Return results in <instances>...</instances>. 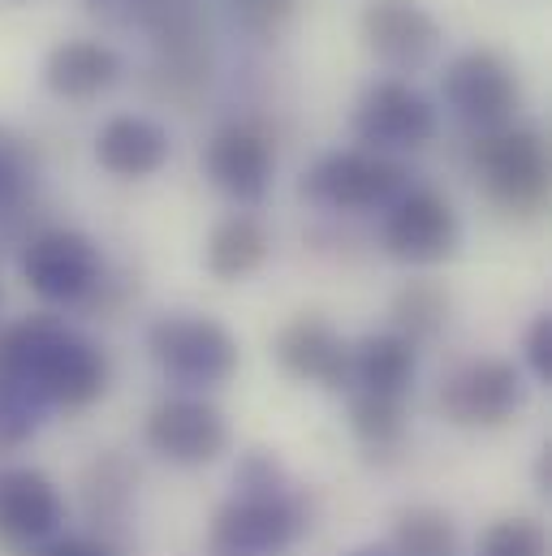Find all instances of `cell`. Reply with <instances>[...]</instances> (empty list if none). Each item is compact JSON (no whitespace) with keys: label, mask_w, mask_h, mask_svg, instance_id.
<instances>
[{"label":"cell","mask_w":552,"mask_h":556,"mask_svg":"<svg viewBox=\"0 0 552 556\" xmlns=\"http://www.w3.org/2000/svg\"><path fill=\"white\" fill-rule=\"evenodd\" d=\"M0 380L30 389L43 406L78 410L109 389V358L61 319L26 315L0 332Z\"/></svg>","instance_id":"cell-1"},{"label":"cell","mask_w":552,"mask_h":556,"mask_svg":"<svg viewBox=\"0 0 552 556\" xmlns=\"http://www.w3.org/2000/svg\"><path fill=\"white\" fill-rule=\"evenodd\" d=\"M475 177L488 203L505 216H540L549 203V147L531 126H501L471 142Z\"/></svg>","instance_id":"cell-2"},{"label":"cell","mask_w":552,"mask_h":556,"mask_svg":"<svg viewBox=\"0 0 552 556\" xmlns=\"http://www.w3.org/2000/svg\"><path fill=\"white\" fill-rule=\"evenodd\" d=\"M147 350L181 389H221L238 371V337L221 319L195 311L160 315L147 328Z\"/></svg>","instance_id":"cell-3"},{"label":"cell","mask_w":552,"mask_h":556,"mask_svg":"<svg viewBox=\"0 0 552 556\" xmlns=\"http://www.w3.org/2000/svg\"><path fill=\"white\" fill-rule=\"evenodd\" d=\"M411 190L406 168L393 155H376V151H328L319 155L298 194L315 207L328 212H372V207H389Z\"/></svg>","instance_id":"cell-4"},{"label":"cell","mask_w":552,"mask_h":556,"mask_svg":"<svg viewBox=\"0 0 552 556\" xmlns=\"http://www.w3.org/2000/svg\"><path fill=\"white\" fill-rule=\"evenodd\" d=\"M440 91H444L449 113L466 130H475V135L514 126L518 104H523L518 74H514V65L497 48H466V52H457L444 65Z\"/></svg>","instance_id":"cell-5"},{"label":"cell","mask_w":552,"mask_h":556,"mask_svg":"<svg viewBox=\"0 0 552 556\" xmlns=\"http://www.w3.org/2000/svg\"><path fill=\"white\" fill-rule=\"evenodd\" d=\"M22 280L52 306L91 302L104 285V255L78 229H43L22 247Z\"/></svg>","instance_id":"cell-6"},{"label":"cell","mask_w":552,"mask_h":556,"mask_svg":"<svg viewBox=\"0 0 552 556\" xmlns=\"http://www.w3.org/2000/svg\"><path fill=\"white\" fill-rule=\"evenodd\" d=\"M436 130H440L436 104L402 78L372 83L354 109V135L363 142V151H376V155L418 151L436 139Z\"/></svg>","instance_id":"cell-7"},{"label":"cell","mask_w":552,"mask_h":556,"mask_svg":"<svg viewBox=\"0 0 552 556\" xmlns=\"http://www.w3.org/2000/svg\"><path fill=\"white\" fill-rule=\"evenodd\" d=\"M380 238L393 260L414 264V268H431V264H444L457 255L462 220L444 194L418 186V190H406L398 203H389Z\"/></svg>","instance_id":"cell-8"},{"label":"cell","mask_w":552,"mask_h":556,"mask_svg":"<svg viewBox=\"0 0 552 556\" xmlns=\"http://www.w3.org/2000/svg\"><path fill=\"white\" fill-rule=\"evenodd\" d=\"M436 406L457 427H501L527 406V380L505 358H475L440 384Z\"/></svg>","instance_id":"cell-9"},{"label":"cell","mask_w":552,"mask_h":556,"mask_svg":"<svg viewBox=\"0 0 552 556\" xmlns=\"http://www.w3.org/2000/svg\"><path fill=\"white\" fill-rule=\"evenodd\" d=\"M359 26H363V43L372 48V56L398 74H414L431 65L444 43L436 13L418 0H372Z\"/></svg>","instance_id":"cell-10"},{"label":"cell","mask_w":552,"mask_h":556,"mask_svg":"<svg viewBox=\"0 0 552 556\" xmlns=\"http://www.w3.org/2000/svg\"><path fill=\"white\" fill-rule=\"evenodd\" d=\"M151 453L173 466H208L229 448V422L203 397H173L160 402L142 427Z\"/></svg>","instance_id":"cell-11"},{"label":"cell","mask_w":552,"mask_h":556,"mask_svg":"<svg viewBox=\"0 0 552 556\" xmlns=\"http://www.w3.org/2000/svg\"><path fill=\"white\" fill-rule=\"evenodd\" d=\"M203 168H208V177L221 194H229L234 203L255 207V203L268 199V186H273V139L264 130L247 126V122H234V126L212 135L208 151H203Z\"/></svg>","instance_id":"cell-12"},{"label":"cell","mask_w":552,"mask_h":556,"mask_svg":"<svg viewBox=\"0 0 552 556\" xmlns=\"http://www.w3.org/2000/svg\"><path fill=\"white\" fill-rule=\"evenodd\" d=\"M298 531H302V514L293 496H273V501L234 496L212 522V548L221 556H268L289 548Z\"/></svg>","instance_id":"cell-13"},{"label":"cell","mask_w":552,"mask_h":556,"mask_svg":"<svg viewBox=\"0 0 552 556\" xmlns=\"http://www.w3.org/2000/svg\"><path fill=\"white\" fill-rule=\"evenodd\" d=\"M273 354L276 363H280V371L293 376V380H311V384H324L333 393H341V384H346L350 341L324 315H298V319H289L276 332Z\"/></svg>","instance_id":"cell-14"},{"label":"cell","mask_w":552,"mask_h":556,"mask_svg":"<svg viewBox=\"0 0 552 556\" xmlns=\"http://www.w3.org/2000/svg\"><path fill=\"white\" fill-rule=\"evenodd\" d=\"M65 522V501L57 483L39 470L13 466L0 470V535L17 544H39L52 540Z\"/></svg>","instance_id":"cell-15"},{"label":"cell","mask_w":552,"mask_h":556,"mask_svg":"<svg viewBox=\"0 0 552 556\" xmlns=\"http://www.w3.org/2000/svg\"><path fill=\"white\" fill-rule=\"evenodd\" d=\"M414 371H418V350L398 332H372L350 345L346 354V384L341 393L354 397H402L411 393Z\"/></svg>","instance_id":"cell-16"},{"label":"cell","mask_w":552,"mask_h":556,"mask_svg":"<svg viewBox=\"0 0 552 556\" xmlns=\"http://www.w3.org/2000/svg\"><path fill=\"white\" fill-rule=\"evenodd\" d=\"M135 26L151 39L155 65H212L203 0H142Z\"/></svg>","instance_id":"cell-17"},{"label":"cell","mask_w":552,"mask_h":556,"mask_svg":"<svg viewBox=\"0 0 552 556\" xmlns=\"http://www.w3.org/2000/svg\"><path fill=\"white\" fill-rule=\"evenodd\" d=\"M122 74H126L122 52L100 39H61L43 56V87L61 100H96L113 91Z\"/></svg>","instance_id":"cell-18"},{"label":"cell","mask_w":552,"mask_h":556,"mask_svg":"<svg viewBox=\"0 0 552 556\" xmlns=\"http://www.w3.org/2000/svg\"><path fill=\"white\" fill-rule=\"evenodd\" d=\"M168 130L142 113H122L113 122L100 126L96 135V160L104 173L122 177V181H138V177H151L168 164Z\"/></svg>","instance_id":"cell-19"},{"label":"cell","mask_w":552,"mask_h":556,"mask_svg":"<svg viewBox=\"0 0 552 556\" xmlns=\"http://www.w3.org/2000/svg\"><path fill=\"white\" fill-rule=\"evenodd\" d=\"M268 247H273L268 242V229L255 216H247V212L225 216L212 229V238H208V273L216 280L251 277L268 260Z\"/></svg>","instance_id":"cell-20"},{"label":"cell","mask_w":552,"mask_h":556,"mask_svg":"<svg viewBox=\"0 0 552 556\" xmlns=\"http://www.w3.org/2000/svg\"><path fill=\"white\" fill-rule=\"evenodd\" d=\"M389 315H393V332L406 337L411 345L431 341L449 324V293L436 280H411V285H402L393 293Z\"/></svg>","instance_id":"cell-21"},{"label":"cell","mask_w":552,"mask_h":556,"mask_svg":"<svg viewBox=\"0 0 552 556\" xmlns=\"http://www.w3.org/2000/svg\"><path fill=\"white\" fill-rule=\"evenodd\" d=\"M393 556H453L457 553V527L440 509H406L389 540Z\"/></svg>","instance_id":"cell-22"},{"label":"cell","mask_w":552,"mask_h":556,"mask_svg":"<svg viewBox=\"0 0 552 556\" xmlns=\"http://www.w3.org/2000/svg\"><path fill=\"white\" fill-rule=\"evenodd\" d=\"M350 427L372 453H389L406 435V402L402 397H350Z\"/></svg>","instance_id":"cell-23"},{"label":"cell","mask_w":552,"mask_h":556,"mask_svg":"<svg viewBox=\"0 0 552 556\" xmlns=\"http://www.w3.org/2000/svg\"><path fill=\"white\" fill-rule=\"evenodd\" d=\"M479 556H549L544 527L531 518H501L484 531Z\"/></svg>","instance_id":"cell-24"},{"label":"cell","mask_w":552,"mask_h":556,"mask_svg":"<svg viewBox=\"0 0 552 556\" xmlns=\"http://www.w3.org/2000/svg\"><path fill=\"white\" fill-rule=\"evenodd\" d=\"M39 415H43V402L30 389L0 380V448H17L22 440H30Z\"/></svg>","instance_id":"cell-25"},{"label":"cell","mask_w":552,"mask_h":556,"mask_svg":"<svg viewBox=\"0 0 552 556\" xmlns=\"http://www.w3.org/2000/svg\"><path fill=\"white\" fill-rule=\"evenodd\" d=\"M234 488H238V496L273 501V496H289V475H285V466L276 462L273 453L255 448V453H247V457L238 462V470H234Z\"/></svg>","instance_id":"cell-26"},{"label":"cell","mask_w":552,"mask_h":556,"mask_svg":"<svg viewBox=\"0 0 552 556\" xmlns=\"http://www.w3.org/2000/svg\"><path fill=\"white\" fill-rule=\"evenodd\" d=\"M30 173H35L30 142L22 135H13L9 126H0V207H13L26 194Z\"/></svg>","instance_id":"cell-27"},{"label":"cell","mask_w":552,"mask_h":556,"mask_svg":"<svg viewBox=\"0 0 552 556\" xmlns=\"http://www.w3.org/2000/svg\"><path fill=\"white\" fill-rule=\"evenodd\" d=\"M289 17H293V0H238V22L260 39H276Z\"/></svg>","instance_id":"cell-28"},{"label":"cell","mask_w":552,"mask_h":556,"mask_svg":"<svg viewBox=\"0 0 552 556\" xmlns=\"http://www.w3.org/2000/svg\"><path fill=\"white\" fill-rule=\"evenodd\" d=\"M523 358L540 384H552V315H536L523 337Z\"/></svg>","instance_id":"cell-29"},{"label":"cell","mask_w":552,"mask_h":556,"mask_svg":"<svg viewBox=\"0 0 552 556\" xmlns=\"http://www.w3.org/2000/svg\"><path fill=\"white\" fill-rule=\"evenodd\" d=\"M39 556H113V548L100 544V540H87V535H70V540L48 544Z\"/></svg>","instance_id":"cell-30"},{"label":"cell","mask_w":552,"mask_h":556,"mask_svg":"<svg viewBox=\"0 0 552 556\" xmlns=\"http://www.w3.org/2000/svg\"><path fill=\"white\" fill-rule=\"evenodd\" d=\"M91 13H100V17H109V22H135L138 4L142 0H83Z\"/></svg>","instance_id":"cell-31"},{"label":"cell","mask_w":552,"mask_h":556,"mask_svg":"<svg viewBox=\"0 0 552 556\" xmlns=\"http://www.w3.org/2000/svg\"><path fill=\"white\" fill-rule=\"evenodd\" d=\"M552 488V448H544V457H540V492H549Z\"/></svg>","instance_id":"cell-32"},{"label":"cell","mask_w":552,"mask_h":556,"mask_svg":"<svg viewBox=\"0 0 552 556\" xmlns=\"http://www.w3.org/2000/svg\"><path fill=\"white\" fill-rule=\"evenodd\" d=\"M346 556H393V548L389 544H367V548H354V553Z\"/></svg>","instance_id":"cell-33"}]
</instances>
